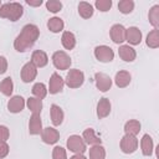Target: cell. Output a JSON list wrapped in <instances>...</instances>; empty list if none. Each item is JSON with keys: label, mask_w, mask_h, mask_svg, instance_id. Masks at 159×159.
<instances>
[{"label": "cell", "mask_w": 159, "mask_h": 159, "mask_svg": "<svg viewBox=\"0 0 159 159\" xmlns=\"http://www.w3.org/2000/svg\"><path fill=\"white\" fill-rule=\"evenodd\" d=\"M112 4H113L112 0H96L94 6H96L97 10H99L102 12H107V11L111 10Z\"/></svg>", "instance_id": "cell-34"}, {"label": "cell", "mask_w": 159, "mask_h": 159, "mask_svg": "<svg viewBox=\"0 0 159 159\" xmlns=\"http://www.w3.org/2000/svg\"><path fill=\"white\" fill-rule=\"evenodd\" d=\"M67 149L75 154H83L87 150V145L84 143V140L82 139L81 135L77 134H72L67 138Z\"/></svg>", "instance_id": "cell-5"}, {"label": "cell", "mask_w": 159, "mask_h": 159, "mask_svg": "<svg viewBox=\"0 0 159 159\" xmlns=\"http://www.w3.org/2000/svg\"><path fill=\"white\" fill-rule=\"evenodd\" d=\"M0 6H1V1H0Z\"/></svg>", "instance_id": "cell-42"}, {"label": "cell", "mask_w": 159, "mask_h": 159, "mask_svg": "<svg viewBox=\"0 0 159 159\" xmlns=\"http://www.w3.org/2000/svg\"><path fill=\"white\" fill-rule=\"evenodd\" d=\"M61 43L66 50H73L76 46V36L71 31H63L61 36Z\"/></svg>", "instance_id": "cell-23"}, {"label": "cell", "mask_w": 159, "mask_h": 159, "mask_svg": "<svg viewBox=\"0 0 159 159\" xmlns=\"http://www.w3.org/2000/svg\"><path fill=\"white\" fill-rule=\"evenodd\" d=\"M20 75H21L22 82L30 83V82H32V81L36 78V76H37V68H36L31 62H26V63L22 66Z\"/></svg>", "instance_id": "cell-13"}, {"label": "cell", "mask_w": 159, "mask_h": 159, "mask_svg": "<svg viewBox=\"0 0 159 159\" xmlns=\"http://www.w3.org/2000/svg\"><path fill=\"white\" fill-rule=\"evenodd\" d=\"M24 15V6L20 2H5L0 6V17L7 19L10 21H17Z\"/></svg>", "instance_id": "cell-2"}, {"label": "cell", "mask_w": 159, "mask_h": 159, "mask_svg": "<svg viewBox=\"0 0 159 159\" xmlns=\"http://www.w3.org/2000/svg\"><path fill=\"white\" fill-rule=\"evenodd\" d=\"M125 41L129 46H137L142 42V31L137 26L125 29Z\"/></svg>", "instance_id": "cell-12"}, {"label": "cell", "mask_w": 159, "mask_h": 159, "mask_svg": "<svg viewBox=\"0 0 159 159\" xmlns=\"http://www.w3.org/2000/svg\"><path fill=\"white\" fill-rule=\"evenodd\" d=\"M94 57L103 63L112 62L114 58V51L112 50V47L107 45H99L94 48Z\"/></svg>", "instance_id": "cell-7"}, {"label": "cell", "mask_w": 159, "mask_h": 159, "mask_svg": "<svg viewBox=\"0 0 159 159\" xmlns=\"http://www.w3.org/2000/svg\"><path fill=\"white\" fill-rule=\"evenodd\" d=\"M31 92H32L34 97H36V98H39V99H43V98L47 96V93H48L47 87H46L42 82H37V83H35V84L32 86Z\"/></svg>", "instance_id": "cell-31"}, {"label": "cell", "mask_w": 159, "mask_h": 159, "mask_svg": "<svg viewBox=\"0 0 159 159\" xmlns=\"http://www.w3.org/2000/svg\"><path fill=\"white\" fill-rule=\"evenodd\" d=\"M130 81H132L130 73L128 71H124V70L118 71L114 76V83L118 88H125L127 86H129Z\"/></svg>", "instance_id": "cell-21"}, {"label": "cell", "mask_w": 159, "mask_h": 159, "mask_svg": "<svg viewBox=\"0 0 159 159\" xmlns=\"http://www.w3.org/2000/svg\"><path fill=\"white\" fill-rule=\"evenodd\" d=\"M65 87V80L56 72H53L50 77V81H48V87H47V91L50 92V94H57L60 92H62Z\"/></svg>", "instance_id": "cell-8"}, {"label": "cell", "mask_w": 159, "mask_h": 159, "mask_svg": "<svg viewBox=\"0 0 159 159\" xmlns=\"http://www.w3.org/2000/svg\"><path fill=\"white\" fill-rule=\"evenodd\" d=\"M111 109H112L111 101L106 97L99 98V101L97 103V117L99 119H103V118L108 117L109 113H111Z\"/></svg>", "instance_id": "cell-16"}, {"label": "cell", "mask_w": 159, "mask_h": 159, "mask_svg": "<svg viewBox=\"0 0 159 159\" xmlns=\"http://www.w3.org/2000/svg\"><path fill=\"white\" fill-rule=\"evenodd\" d=\"M134 1L133 0H120L118 2V10L124 14V15H128L130 14L133 10H134Z\"/></svg>", "instance_id": "cell-33"}, {"label": "cell", "mask_w": 159, "mask_h": 159, "mask_svg": "<svg viewBox=\"0 0 159 159\" xmlns=\"http://www.w3.org/2000/svg\"><path fill=\"white\" fill-rule=\"evenodd\" d=\"M93 12H94V9H93V5L87 2V1H81L78 4V14L82 19H89L93 16Z\"/></svg>", "instance_id": "cell-27"}, {"label": "cell", "mask_w": 159, "mask_h": 159, "mask_svg": "<svg viewBox=\"0 0 159 159\" xmlns=\"http://www.w3.org/2000/svg\"><path fill=\"white\" fill-rule=\"evenodd\" d=\"M7 71V60L4 56H0V75H4Z\"/></svg>", "instance_id": "cell-39"}, {"label": "cell", "mask_w": 159, "mask_h": 159, "mask_svg": "<svg viewBox=\"0 0 159 159\" xmlns=\"http://www.w3.org/2000/svg\"><path fill=\"white\" fill-rule=\"evenodd\" d=\"M140 150L144 157H152L154 150V142L149 134H144L140 139Z\"/></svg>", "instance_id": "cell-20"}, {"label": "cell", "mask_w": 159, "mask_h": 159, "mask_svg": "<svg viewBox=\"0 0 159 159\" xmlns=\"http://www.w3.org/2000/svg\"><path fill=\"white\" fill-rule=\"evenodd\" d=\"M109 37L114 43L120 45L125 41V27L120 24H114L109 30Z\"/></svg>", "instance_id": "cell-11"}, {"label": "cell", "mask_w": 159, "mask_h": 159, "mask_svg": "<svg viewBox=\"0 0 159 159\" xmlns=\"http://www.w3.org/2000/svg\"><path fill=\"white\" fill-rule=\"evenodd\" d=\"M94 82L97 89L101 92H107L112 87V78L104 72H97L94 75Z\"/></svg>", "instance_id": "cell-10"}, {"label": "cell", "mask_w": 159, "mask_h": 159, "mask_svg": "<svg viewBox=\"0 0 159 159\" xmlns=\"http://www.w3.org/2000/svg\"><path fill=\"white\" fill-rule=\"evenodd\" d=\"M36 68H42L48 63V56L42 50H35L31 53V61H30Z\"/></svg>", "instance_id": "cell-15"}, {"label": "cell", "mask_w": 159, "mask_h": 159, "mask_svg": "<svg viewBox=\"0 0 159 159\" xmlns=\"http://www.w3.org/2000/svg\"><path fill=\"white\" fill-rule=\"evenodd\" d=\"M40 135H41V140L45 144H48V145L56 144L60 140V132L56 128H53V127L43 128Z\"/></svg>", "instance_id": "cell-9"}, {"label": "cell", "mask_w": 159, "mask_h": 159, "mask_svg": "<svg viewBox=\"0 0 159 159\" xmlns=\"http://www.w3.org/2000/svg\"><path fill=\"white\" fill-rule=\"evenodd\" d=\"M50 116H51V122L53 125H60L62 124L63 122V118H65V113L62 111V108L57 104H51L50 107Z\"/></svg>", "instance_id": "cell-22"}, {"label": "cell", "mask_w": 159, "mask_h": 159, "mask_svg": "<svg viewBox=\"0 0 159 159\" xmlns=\"http://www.w3.org/2000/svg\"><path fill=\"white\" fill-rule=\"evenodd\" d=\"M12 91H14V83H12V80L11 77H5L1 82H0V92L6 96V97H10L12 94Z\"/></svg>", "instance_id": "cell-29"}, {"label": "cell", "mask_w": 159, "mask_h": 159, "mask_svg": "<svg viewBox=\"0 0 159 159\" xmlns=\"http://www.w3.org/2000/svg\"><path fill=\"white\" fill-rule=\"evenodd\" d=\"M106 158V149L102 144L93 145L89 148V159H104Z\"/></svg>", "instance_id": "cell-32"}, {"label": "cell", "mask_w": 159, "mask_h": 159, "mask_svg": "<svg viewBox=\"0 0 159 159\" xmlns=\"http://www.w3.org/2000/svg\"><path fill=\"white\" fill-rule=\"evenodd\" d=\"M40 36V29L34 24H27L21 29V32L14 41V48L17 52H26L37 41Z\"/></svg>", "instance_id": "cell-1"}, {"label": "cell", "mask_w": 159, "mask_h": 159, "mask_svg": "<svg viewBox=\"0 0 159 159\" xmlns=\"http://www.w3.org/2000/svg\"><path fill=\"white\" fill-rule=\"evenodd\" d=\"M63 27H65V22H63V20H62L61 17L53 16V17H51V19L47 21V29H48L51 32H53V34L61 32V31L63 30Z\"/></svg>", "instance_id": "cell-24"}, {"label": "cell", "mask_w": 159, "mask_h": 159, "mask_svg": "<svg viewBox=\"0 0 159 159\" xmlns=\"http://www.w3.org/2000/svg\"><path fill=\"white\" fill-rule=\"evenodd\" d=\"M118 55L124 62H133L137 57L135 50L129 45H120L118 48Z\"/></svg>", "instance_id": "cell-19"}, {"label": "cell", "mask_w": 159, "mask_h": 159, "mask_svg": "<svg viewBox=\"0 0 159 159\" xmlns=\"http://www.w3.org/2000/svg\"><path fill=\"white\" fill-rule=\"evenodd\" d=\"M45 5H46V9L52 14L61 11V9H62V2L58 0H48V1H46Z\"/></svg>", "instance_id": "cell-35"}, {"label": "cell", "mask_w": 159, "mask_h": 159, "mask_svg": "<svg viewBox=\"0 0 159 159\" xmlns=\"http://www.w3.org/2000/svg\"><path fill=\"white\" fill-rule=\"evenodd\" d=\"M26 106V101L21 96H12L7 102V111L10 113H20Z\"/></svg>", "instance_id": "cell-14"}, {"label": "cell", "mask_w": 159, "mask_h": 159, "mask_svg": "<svg viewBox=\"0 0 159 159\" xmlns=\"http://www.w3.org/2000/svg\"><path fill=\"white\" fill-rule=\"evenodd\" d=\"M84 82V73L78 68H72L67 72L65 78V84L72 89L80 88Z\"/></svg>", "instance_id": "cell-3"}, {"label": "cell", "mask_w": 159, "mask_h": 159, "mask_svg": "<svg viewBox=\"0 0 159 159\" xmlns=\"http://www.w3.org/2000/svg\"><path fill=\"white\" fill-rule=\"evenodd\" d=\"M42 120L40 114H31L29 120V133L31 135H40L42 132Z\"/></svg>", "instance_id": "cell-17"}, {"label": "cell", "mask_w": 159, "mask_h": 159, "mask_svg": "<svg viewBox=\"0 0 159 159\" xmlns=\"http://www.w3.org/2000/svg\"><path fill=\"white\" fill-rule=\"evenodd\" d=\"M26 4L30 5V6L37 7V6H41L42 5V0H26Z\"/></svg>", "instance_id": "cell-40"}, {"label": "cell", "mask_w": 159, "mask_h": 159, "mask_svg": "<svg viewBox=\"0 0 159 159\" xmlns=\"http://www.w3.org/2000/svg\"><path fill=\"white\" fill-rule=\"evenodd\" d=\"M52 159H67V152L63 147L56 145L52 149Z\"/></svg>", "instance_id": "cell-36"}, {"label": "cell", "mask_w": 159, "mask_h": 159, "mask_svg": "<svg viewBox=\"0 0 159 159\" xmlns=\"http://www.w3.org/2000/svg\"><path fill=\"white\" fill-rule=\"evenodd\" d=\"M51 60H52L53 66L60 71L68 70L71 67V63H72L70 55L67 52H65V51H61V50L60 51H55L52 53V58Z\"/></svg>", "instance_id": "cell-4"}, {"label": "cell", "mask_w": 159, "mask_h": 159, "mask_svg": "<svg viewBox=\"0 0 159 159\" xmlns=\"http://www.w3.org/2000/svg\"><path fill=\"white\" fill-rule=\"evenodd\" d=\"M145 43L148 47L150 48H158L159 47V30L158 29H153L145 39Z\"/></svg>", "instance_id": "cell-28"}, {"label": "cell", "mask_w": 159, "mask_h": 159, "mask_svg": "<svg viewBox=\"0 0 159 159\" xmlns=\"http://www.w3.org/2000/svg\"><path fill=\"white\" fill-rule=\"evenodd\" d=\"M70 159H87V158L84 157V154H73Z\"/></svg>", "instance_id": "cell-41"}, {"label": "cell", "mask_w": 159, "mask_h": 159, "mask_svg": "<svg viewBox=\"0 0 159 159\" xmlns=\"http://www.w3.org/2000/svg\"><path fill=\"white\" fill-rule=\"evenodd\" d=\"M26 106L30 109L32 114H41L42 111V99H39L36 97H29L26 99Z\"/></svg>", "instance_id": "cell-25"}, {"label": "cell", "mask_w": 159, "mask_h": 159, "mask_svg": "<svg viewBox=\"0 0 159 159\" xmlns=\"http://www.w3.org/2000/svg\"><path fill=\"white\" fill-rule=\"evenodd\" d=\"M81 137H82V139L84 140L86 145L93 147V145H99V144H102V139L96 134V132H94L93 128H87V129H84Z\"/></svg>", "instance_id": "cell-18"}, {"label": "cell", "mask_w": 159, "mask_h": 159, "mask_svg": "<svg viewBox=\"0 0 159 159\" xmlns=\"http://www.w3.org/2000/svg\"><path fill=\"white\" fill-rule=\"evenodd\" d=\"M148 20H149L150 25L153 26V29L159 27V5H154L150 7V10L148 12Z\"/></svg>", "instance_id": "cell-30"}, {"label": "cell", "mask_w": 159, "mask_h": 159, "mask_svg": "<svg viewBox=\"0 0 159 159\" xmlns=\"http://www.w3.org/2000/svg\"><path fill=\"white\" fill-rule=\"evenodd\" d=\"M138 145H139V142L137 137L129 135V134H124L119 143V148L124 154H133L138 149Z\"/></svg>", "instance_id": "cell-6"}, {"label": "cell", "mask_w": 159, "mask_h": 159, "mask_svg": "<svg viewBox=\"0 0 159 159\" xmlns=\"http://www.w3.org/2000/svg\"><path fill=\"white\" fill-rule=\"evenodd\" d=\"M9 150H10V148H9V144L6 142L5 143H0V159L7 157Z\"/></svg>", "instance_id": "cell-38"}, {"label": "cell", "mask_w": 159, "mask_h": 159, "mask_svg": "<svg viewBox=\"0 0 159 159\" xmlns=\"http://www.w3.org/2000/svg\"><path fill=\"white\" fill-rule=\"evenodd\" d=\"M10 137V130L6 125H0V143H5L7 142Z\"/></svg>", "instance_id": "cell-37"}, {"label": "cell", "mask_w": 159, "mask_h": 159, "mask_svg": "<svg viewBox=\"0 0 159 159\" xmlns=\"http://www.w3.org/2000/svg\"><path fill=\"white\" fill-rule=\"evenodd\" d=\"M140 128H142V124L139 120L137 119H129L128 122H125L124 124V133L125 134H129V135H135L140 132Z\"/></svg>", "instance_id": "cell-26"}]
</instances>
